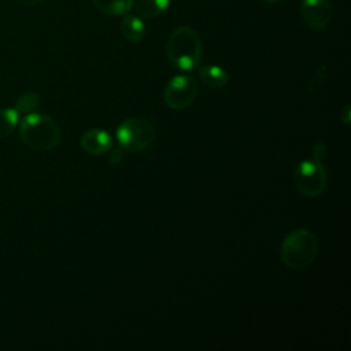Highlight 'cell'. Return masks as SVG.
I'll list each match as a JSON object with an SVG mask.
<instances>
[{"instance_id":"d6986e66","label":"cell","mask_w":351,"mask_h":351,"mask_svg":"<svg viewBox=\"0 0 351 351\" xmlns=\"http://www.w3.org/2000/svg\"><path fill=\"white\" fill-rule=\"evenodd\" d=\"M263 1H266V3H276V1H278V0H263Z\"/></svg>"},{"instance_id":"ba28073f","label":"cell","mask_w":351,"mask_h":351,"mask_svg":"<svg viewBox=\"0 0 351 351\" xmlns=\"http://www.w3.org/2000/svg\"><path fill=\"white\" fill-rule=\"evenodd\" d=\"M81 148L89 155H103L112 148V137L104 129H89L81 137Z\"/></svg>"},{"instance_id":"5bb4252c","label":"cell","mask_w":351,"mask_h":351,"mask_svg":"<svg viewBox=\"0 0 351 351\" xmlns=\"http://www.w3.org/2000/svg\"><path fill=\"white\" fill-rule=\"evenodd\" d=\"M40 104V96L36 92L27 90L23 92L15 101V110L18 112H25V114H30L33 112Z\"/></svg>"},{"instance_id":"30bf717a","label":"cell","mask_w":351,"mask_h":351,"mask_svg":"<svg viewBox=\"0 0 351 351\" xmlns=\"http://www.w3.org/2000/svg\"><path fill=\"white\" fill-rule=\"evenodd\" d=\"M199 77L204 85H207L208 88H213V89H221L229 81L226 71L222 67L215 66V64H207V66L200 67Z\"/></svg>"},{"instance_id":"9a60e30c","label":"cell","mask_w":351,"mask_h":351,"mask_svg":"<svg viewBox=\"0 0 351 351\" xmlns=\"http://www.w3.org/2000/svg\"><path fill=\"white\" fill-rule=\"evenodd\" d=\"M326 154V144L319 141L313 147V159L315 160H321Z\"/></svg>"},{"instance_id":"277c9868","label":"cell","mask_w":351,"mask_h":351,"mask_svg":"<svg viewBox=\"0 0 351 351\" xmlns=\"http://www.w3.org/2000/svg\"><path fill=\"white\" fill-rule=\"evenodd\" d=\"M155 138V129L149 121L141 117L126 118L117 128V140L125 151L140 152Z\"/></svg>"},{"instance_id":"2e32d148","label":"cell","mask_w":351,"mask_h":351,"mask_svg":"<svg viewBox=\"0 0 351 351\" xmlns=\"http://www.w3.org/2000/svg\"><path fill=\"white\" fill-rule=\"evenodd\" d=\"M122 159H123V148L119 145L118 148H114L112 152L110 154V162L114 163V165H117V163H119Z\"/></svg>"},{"instance_id":"4fadbf2b","label":"cell","mask_w":351,"mask_h":351,"mask_svg":"<svg viewBox=\"0 0 351 351\" xmlns=\"http://www.w3.org/2000/svg\"><path fill=\"white\" fill-rule=\"evenodd\" d=\"M19 122V112L15 108L0 110V138L10 136Z\"/></svg>"},{"instance_id":"52a82bcc","label":"cell","mask_w":351,"mask_h":351,"mask_svg":"<svg viewBox=\"0 0 351 351\" xmlns=\"http://www.w3.org/2000/svg\"><path fill=\"white\" fill-rule=\"evenodd\" d=\"M300 14L310 27L325 29L332 18L330 0H302Z\"/></svg>"},{"instance_id":"ac0fdd59","label":"cell","mask_w":351,"mask_h":351,"mask_svg":"<svg viewBox=\"0 0 351 351\" xmlns=\"http://www.w3.org/2000/svg\"><path fill=\"white\" fill-rule=\"evenodd\" d=\"M12 1H15V3H18L21 5H36V4L41 3L43 0H12Z\"/></svg>"},{"instance_id":"7a4b0ae2","label":"cell","mask_w":351,"mask_h":351,"mask_svg":"<svg viewBox=\"0 0 351 351\" xmlns=\"http://www.w3.org/2000/svg\"><path fill=\"white\" fill-rule=\"evenodd\" d=\"M318 254V239L317 236L306 229L298 228L289 232L280 248V256L284 266L300 270L310 266Z\"/></svg>"},{"instance_id":"8992f818","label":"cell","mask_w":351,"mask_h":351,"mask_svg":"<svg viewBox=\"0 0 351 351\" xmlns=\"http://www.w3.org/2000/svg\"><path fill=\"white\" fill-rule=\"evenodd\" d=\"M197 95V84L193 77L180 74L174 75L165 86L163 100L173 110L188 107Z\"/></svg>"},{"instance_id":"6da1fadb","label":"cell","mask_w":351,"mask_h":351,"mask_svg":"<svg viewBox=\"0 0 351 351\" xmlns=\"http://www.w3.org/2000/svg\"><path fill=\"white\" fill-rule=\"evenodd\" d=\"M166 55L170 63L182 70H193L202 58V41L196 30L189 26L177 27L166 43Z\"/></svg>"},{"instance_id":"9c48e42d","label":"cell","mask_w":351,"mask_h":351,"mask_svg":"<svg viewBox=\"0 0 351 351\" xmlns=\"http://www.w3.org/2000/svg\"><path fill=\"white\" fill-rule=\"evenodd\" d=\"M121 34L130 43H140L145 34V26L141 18L134 15H123L121 21Z\"/></svg>"},{"instance_id":"5b68a950","label":"cell","mask_w":351,"mask_h":351,"mask_svg":"<svg viewBox=\"0 0 351 351\" xmlns=\"http://www.w3.org/2000/svg\"><path fill=\"white\" fill-rule=\"evenodd\" d=\"M295 186L306 197L319 196L328 182V171L321 160L306 159L298 163L293 171Z\"/></svg>"},{"instance_id":"3957f363","label":"cell","mask_w":351,"mask_h":351,"mask_svg":"<svg viewBox=\"0 0 351 351\" xmlns=\"http://www.w3.org/2000/svg\"><path fill=\"white\" fill-rule=\"evenodd\" d=\"M21 140L36 151H51L60 141L58 123L45 114L30 112L19 125Z\"/></svg>"},{"instance_id":"e0dca14e","label":"cell","mask_w":351,"mask_h":351,"mask_svg":"<svg viewBox=\"0 0 351 351\" xmlns=\"http://www.w3.org/2000/svg\"><path fill=\"white\" fill-rule=\"evenodd\" d=\"M340 121L344 125H350V122H351V107L348 104L340 111Z\"/></svg>"},{"instance_id":"7c38bea8","label":"cell","mask_w":351,"mask_h":351,"mask_svg":"<svg viewBox=\"0 0 351 351\" xmlns=\"http://www.w3.org/2000/svg\"><path fill=\"white\" fill-rule=\"evenodd\" d=\"M93 5L110 16L126 15L133 5V0H92Z\"/></svg>"},{"instance_id":"8fae6325","label":"cell","mask_w":351,"mask_h":351,"mask_svg":"<svg viewBox=\"0 0 351 351\" xmlns=\"http://www.w3.org/2000/svg\"><path fill=\"white\" fill-rule=\"evenodd\" d=\"M170 0H137L136 12L141 19H152L167 10Z\"/></svg>"}]
</instances>
